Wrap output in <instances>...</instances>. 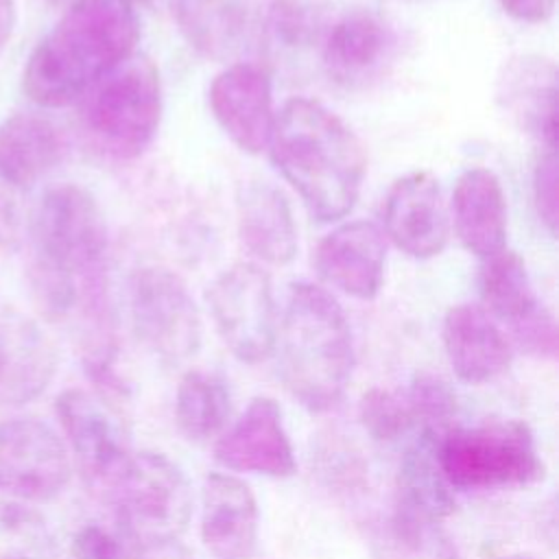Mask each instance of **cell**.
Wrapping results in <instances>:
<instances>
[{
	"instance_id": "cell-1",
	"label": "cell",
	"mask_w": 559,
	"mask_h": 559,
	"mask_svg": "<svg viewBox=\"0 0 559 559\" xmlns=\"http://www.w3.org/2000/svg\"><path fill=\"white\" fill-rule=\"evenodd\" d=\"M138 39V0H74L28 55L22 90L46 109L79 103L135 55Z\"/></svg>"
},
{
	"instance_id": "cell-2",
	"label": "cell",
	"mask_w": 559,
	"mask_h": 559,
	"mask_svg": "<svg viewBox=\"0 0 559 559\" xmlns=\"http://www.w3.org/2000/svg\"><path fill=\"white\" fill-rule=\"evenodd\" d=\"M266 151L312 218L334 223L354 210L367 173L365 146L323 103L288 98L275 111Z\"/></svg>"
},
{
	"instance_id": "cell-3",
	"label": "cell",
	"mask_w": 559,
	"mask_h": 559,
	"mask_svg": "<svg viewBox=\"0 0 559 559\" xmlns=\"http://www.w3.org/2000/svg\"><path fill=\"white\" fill-rule=\"evenodd\" d=\"M28 234V286L46 319H66L85 290L107 284V223L85 188H48L31 214Z\"/></svg>"
},
{
	"instance_id": "cell-4",
	"label": "cell",
	"mask_w": 559,
	"mask_h": 559,
	"mask_svg": "<svg viewBox=\"0 0 559 559\" xmlns=\"http://www.w3.org/2000/svg\"><path fill=\"white\" fill-rule=\"evenodd\" d=\"M277 367L288 393L308 411L334 408L354 371V338L343 306L312 282H295L277 319Z\"/></svg>"
},
{
	"instance_id": "cell-5",
	"label": "cell",
	"mask_w": 559,
	"mask_h": 559,
	"mask_svg": "<svg viewBox=\"0 0 559 559\" xmlns=\"http://www.w3.org/2000/svg\"><path fill=\"white\" fill-rule=\"evenodd\" d=\"M164 114L157 66L131 55L81 98V124L90 144L111 159H135L155 140Z\"/></svg>"
},
{
	"instance_id": "cell-6",
	"label": "cell",
	"mask_w": 559,
	"mask_h": 559,
	"mask_svg": "<svg viewBox=\"0 0 559 559\" xmlns=\"http://www.w3.org/2000/svg\"><path fill=\"white\" fill-rule=\"evenodd\" d=\"M437 459L452 489L526 487L544 478L531 428L520 419H491L448 428L437 439Z\"/></svg>"
},
{
	"instance_id": "cell-7",
	"label": "cell",
	"mask_w": 559,
	"mask_h": 559,
	"mask_svg": "<svg viewBox=\"0 0 559 559\" xmlns=\"http://www.w3.org/2000/svg\"><path fill=\"white\" fill-rule=\"evenodd\" d=\"M103 493L114 504L122 537L135 548L179 539L192 515L186 474L159 452H131Z\"/></svg>"
},
{
	"instance_id": "cell-8",
	"label": "cell",
	"mask_w": 559,
	"mask_h": 559,
	"mask_svg": "<svg viewBox=\"0 0 559 559\" xmlns=\"http://www.w3.org/2000/svg\"><path fill=\"white\" fill-rule=\"evenodd\" d=\"M214 328L227 349L255 365L273 354L277 310L269 273L255 262H236L221 271L205 290Z\"/></svg>"
},
{
	"instance_id": "cell-9",
	"label": "cell",
	"mask_w": 559,
	"mask_h": 559,
	"mask_svg": "<svg viewBox=\"0 0 559 559\" xmlns=\"http://www.w3.org/2000/svg\"><path fill=\"white\" fill-rule=\"evenodd\" d=\"M129 312L135 336L168 365L199 352L201 314L186 282L170 269L148 264L129 277Z\"/></svg>"
},
{
	"instance_id": "cell-10",
	"label": "cell",
	"mask_w": 559,
	"mask_h": 559,
	"mask_svg": "<svg viewBox=\"0 0 559 559\" xmlns=\"http://www.w3.org/2000/svg\"><path fill=\"white\" fill-rule=\"evenodd\" d=\"M72 463L59 432L37 417L0 424V496L13 502H48L70 483Z\"/></svg>"
},
{
	"instance_id": "cell-11",
	"label": "cell",
	"mask_w": 559,
	"mask_h": 559,
	"mask_svg": "<svg viewBox=\"0 0 559 559\" xmlns=\"http://www.w3.org/2000/svg\"><path fill=\"white\" fill-rule=\"evenodd\" d=\"M55 413L83 480L92 489L105 491L131 456L120 421L100 397L85 389L61 391Z\"/></svg>"
},
{
	"instance_id": "cell-12",
	"label": "cell",
	"mask_w": 559,
	"mask_h": 559,
	"mask_svg": "<svg viewBox=\"0 0 559 559\" xmlns=\"http://www.w3.org/2000/svg\"><path fill=\"white\" fill-rule=\"evenodd\" d=\"M380 229L408 258H437L450 240V210L439 179L426 170L397 177L384 197Z\"/></svg>"
},
{
	"instance_id": "cell-13",
	"label": "cell",
	"mask_w": 559,
	"mask_h": 559,
	"mask_svg": "<svg viewBox=\"0 0 559 559\" xmlns=\"http://www.w3.org/2000/svg\"><path fill=\"white\" fill-rule=\"evenodd\" d=\"M207 103L216 124L240 151H266L275 109L271 76L262 66L238 61L223 68L210 83Z\"/></svg>"
},
{
	"instance_id": "cell-14",
	"label": "cell",
	"mask_w": 559,
	"mask_h": 559,
	"mask_svg": "<svg viewBox=\"0 0 559 559\" xmlns=\"http://www.w3.org/2000/svg\"><path fill=\"white\" fill-rule=\"evenodd\" d=\"M214 459L231 472L286 478L295 474V450L280 404L258 395L214 443Z\"/></svg>"
},
{
	"instance_id": "cell-15",
	"label": "cell",
	"mask_w": 559,
	"mask_h": 559,
	"mask_svg": "<svg viewBox=\"0 0 559 559\" xmlns=\"http://www.w3.org/2000/svg\"><path fill=\"white\" fill-rule=\"evenodd\" d=\"M319 277L347 297L371 301L386 271V238L371 221H345L321 238L314 251Z\"/></svg>"
},
{
	"instance_id": "cell-16",
	"label": "cell",
	"mask_w": 559,
	"mask_h": 559,
	"mask_svg": "<svg viewBox=\"0 0 559 559\" xmlns=\"http://www.w3.org/2000/svg\"><path fill=\"white\" fill-rule=\"evenodd\" d=\"M59 356L52 338L28 314L9 308L0 314V404L35 402L55 380Z\"/></svg>"
},
{
	"instance_id": "cell-17",
	"label": "cell",
	"mask_w": 559,
	"mask_h": 559,
	"mask_svg": "<svg viewBox=\"0 0 559 559\" xmlns=\"http://www.w3.org/2000/svg\"><path fill=\"white\" fill-rule=\"evenodd\" d=\"M260 511L253 491L234 474L210 472L201 487V542L212 559H251Z\"/></svg>"
},
{
	"instance_id": "cell-18",
	"label": "cell",
	"mask_w": 559,
	"mask_h": 559,
	"mask_svg": "<svg viewBox=\"0 0 559 559\" xmlns=\"http://www.w3.org/2000/svg\"><path fill=\"white\" fill-rule=\"evenodd\" d=\"M502 111L546 151L557 146V66L542 55H515L496 76Z\"/></svg>"
},
{
	"instance_id": "cell-19",
	"label": "cell",
	"mask_w": 559,
	"mask_h": 559,
	"mask_svg": "<svg viewBox=\"0 0 559 559\" xmlns=\"http://www.w3.org/2000/svg\"><path fill=\"white\" fill-rule=\"evenodd\" d=\"M441 338L454 376L467 384L496 380L513 360L509 336L476 304L452 306L443 317Z\"/></svg>"
},
{
	"instance_id": "cell-20",
	"label": "cell",
	"mask_w": 559,
	"mask_h": 559,
	"mask_svg": "<svg viewBox=\"0 0 559 559\" xmlns=\"http://www.w3.org/2000/svg\"><path fill=\"white\" fill-rule=\"evenodd\" d=\"M450 223L459 242L478 260L507 249V197L493 170L469 166L456 177Z\"/></svg>"
},
{
	"instance_id": "cell-21",
	"label": "cell",
	"mask_w": 559,
	"mask_h": 559,
	"mask_svg": "<svg viewBox=\"0 0 559 559\" xmlns=\"http://www.w3.org/2000/svg\"><path fill=\"white\" fill-rule=\"evenodd\" d=\"M236 223L245 249L262 264L286 266L297 255V225L286 194L260 179L240 183Z\"/></svg>"
},
{
	"instance_id": "cell-22",
	"label": "cell",
	"mask_w": 559,
	"mask_h": 559,
	"mask_svg": "<svg viewBox=\"0 0 559 559\" xmlns=\"http://www.w3.org/2000/svg\"><path fill=\"white\" fill-rule=\"evenodd\" d=\"M68 142L48 116L17 111L0 122V183L26 190L66 157Z\"/></svg>"
},
{
	"instance_id": "cell-23",
	"label": "cell",
	"mask_w": 559,
	"mask_h": 559,
	"mask_svg": "<svg viewBox=\"0 0 559 559\" xmlns=\"http://www.w3.org/2000/svg\"><path fill=\"white\" fill-rule=\"evenodd\" d=\"M393 44L386 22L369 9L343 13L323 35L321 63L336 83H356L371 76Z\"/></svg>"
},
{
	"instance_id": "cell-24",
	"label": "cell",
	"mask_w": 559,
	"mask_h": 559,
	"mask_svg": "<svg viewBox=\"0 0 559 559\" xmlns=\"http://www.w3.org/2000/svg\"><path fill=\"white\" fill-rule=\"evenodd\" d=\"M437 439L415 432L406 445L395 480L393 515L441 524L454 511L452 487L445 483L437 459Z\"/></svg>"
},
{
	"instance_id": "cell-25",
	"label": "cell",
	"mask_w": 559,
	"mask_h": 559,
	"mask_svg": "<svg viewBox=\"0 0 559 559\" xmlns=\"http://www.w3.org/2000/svg\"><path fill=\"white\" fill-rule=\"evenodd\" d=\"M249 0H175L173 15L183 41L210 61L231 59L249 31Z\"/></svg>"
},
{
	"instance_id": "cell-26",
	"label": "cell",
	"mask_w": 559,
	"mask_h": 559,
	"mask_svg": "<svg viewBox=\"0 0 559 559\" xmlns=\"http://www.w3.org/2000/svg\"><path fill=\"white\" fill-rule=\"evenodd\" d=\"M478 293L483 301L480 308L491 319L502 321L509 328L518 325L535 308L542 306L535 295L526 262L513 249H502L480 260Z\"/></svg>"
},
{
	"instance_id": "cell-27",
	"label": "cell",
	"mask_w": 559,
	"mask_h": 559,
	"mask_svg": "<svg viewBox=\"0 0 559 559\" xmlns=\"http://www.w3.org/2000/svg\"><path fill=\"white\" fill-rule=\"evenodd\" d=\"M231 413L227 382L212 371L190 369L183 373L175 395V421L190 441H207L223 432Z\"/></svg>"
},
{
	"instance_id": "cell-28",
	"label": "cell",
	"mask_w": 559,
	"mask_h": 559,
	"mask_svg": "<svg viewBox=\"0 0 559 559\" xmlns=\"http://www.w3.org/2000/svg\"><path fill=\"white\" fill-rule=\"evenodd\" d=\"M0 559H61L48 520L31 504L0 500Z\"/></svg>"
},
{
	"instance_id": "cell-29",
	"label": "cell",
	"mask_w": 559,
	"mask_h": 559,
	"mask_svg": "<svg viewBox=\"0 0 559 559\" xmlns=\"http://www.w3.org/2000/svg\"><path fill=\"white\" fill-rule=\"evenodd\" d=\"M376 559H459L441 524L393 515L376 546Z\"/></svg>"
},
{
	"instance_id": "cell-30",
	"label": "cell",
	"mask_w": 559,
	"mask_h": 559,
	"mask_svg": "<svg viewBox=\"0 0 559 559\" xmlns=\"http://www.w3.org/2000/svg\"><path fill=\"white\" fill-rule=\"evenodd\" d=\"M404 402L413 430L435 437H441L448 430V424L459 411L454 389L448 380L435 373H417L404 393Z\"/></svg>"
},
{
	"instance_id": "cell-31",
	"label": "cell",
	"mask_w": 559,
	"mask_h": 559,
	"mask_svg": "<svg viewBox=\"0 0 559 559\" xmlns=\"http://www.w3.org/2000/svg\"><path fill=\"white\" fill-rule=\"evenodd\" d=\"M317 13L304 0H271L266 9L264 31L273 46L282 50H299L317 37Z\"/></svg>"
},
{
	"instance_id": "cell-32",
	"label": "cell",
	"mask_w": 559,
	"mask_h": 559,
	"mask_svg": "<svg viewBox=\"0 0 559 559\" xmlns=\"http://www.w3.org/2000/svg\"><path fill=\"white\" fill-rule=\"evenodd\" d=\"M358 417L362 428L376 441H395L413 430V421L404 402V395L386 389H369L358 404Z\"/></svg>"
},
{
	"instance_id": "cell-33",
	"label": "cell",
	"mask_w": 559,
	"mask_h": 559,
	"mask_svg": "<svg viewBox=\"0 0 559 559\" xmlns=\"http://www.w3.org/2000/svg\"><path fill=\"white\" fill-rule=\"evenodd\" d=\"M513 343L537 358L552 360L557 356V321L555 314L542 304L524 321L511 328Z\"/></svg>"
},
{
	"instance_id": "cell-34",
	"label": "cell",
	"mask_w": 559,
	"mask_h": 559,
	"mask_svg": "<svg viewBox=\"0 0 559 559\" xmlns=\"http://www.w3.org/2000/svg\"><path fill=\"white\" fill-rule=\"evenodd\" d=\"M557 157L555 151H544L533 170V203L539 221L548 234L557 231L559 203H557Z\"/></svg>"
},
{
	"instance_id": "cell-35",
	"label": "cell",
	"mask_w": 559,
	"mask_h": 559,
	"mask_svg": "<svg viewBox=\"0 0 559 559\" xmlns=\"http://www.w3.org/2000/svg\"><path fill=\"white\" fill-rule=\"evenodd\" d=\"M124 537L100 524H85L72 539L70 559H131Z\"/></svg>"
},
{
	"instance_id": "cell-36",
	"label": "cell",
	"mask_w": 559,
	"mask_h": 559,
	"mask_svg": "<svg viewBox=\"0 0 559 559\" xmlns=\"http://www.w3.org/2000/svg\"><path fill=\"white\" fill-rule=\"evenodd\" d=\"M502 11L522 24H544L555 13L557 0H498Z\"/></svg>"
},
{
	"instance_id": "cell-37",
	"label": "cell",
	"mask_w": 559,
	"mask_h": 559,
	"mask_svg": "<svg viewBox=\"0 0 559 559\" xmlns=\"http://www.w3.org/2000/svg\"><path fill=\"white\" fill-rule=\"evenodd\" d=\"M131 559H194V557L179 539H173V542H157V544L138 546L133 550Z\"/></svg>"
},
{
	"instance_id": "cell-38",
	"label": "cell",
	"mask_w": 559,
	"mask_h": 559,
	"mask_svg": "<svg viewBox=\"0 0 559 559\" xmlns=\"http://www.w3.org/2000/svg\"><path fill=\"white\" fill-rule=\"evenodd\" d=\"M9 192L11 188L0 190V245H11L17 238V214Z\"/></svg>"
},
{
	"instance_id": "cell-39",
	"label": "cell",
	"mask_w": 559,
	"mask_h": 559,
	"mask_svg": "<svg viewBox=\"0 0 559 559\" xmlns=\"http://www.w3.org/2000/svg\"><path fill=\"white\" fill-rule=\"evenodd\" d=\"M17 24V2L15 0H0V52L13 37Z\"/></svg>"
},
{
	"instance_id": "cell-40",
	"label": "cell",
	"mask_w": 559,
	"mask_h": 559,
	"mask_svg": "<svg viewBox=\"0 0 559 559\" xmlns=\"http://www.w3.org/2000/svg\"><path fill=\"white\" fill-rule=\"evenodd\" d=\"M498 559H539V557L531 555V552H511V555H504V557H498Z\"/></svg>"
},
{
	"instance_id": "cell-41",
	"label": "cell",
	"mask_w": 559,
	"mask_h": 559,
	"mask_svg": "<svg viewBox=\"0 0 559 559\" xmlns=\"http://www.w3.org/2000/svg\"><path fill=\"white\" fill-rule=\"evenodd\" d=\"M50 2H52V4H57V7H61V9H66V7H68V4H72L74 0H50Z\"/></svg>"
}]
</instances>
